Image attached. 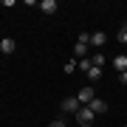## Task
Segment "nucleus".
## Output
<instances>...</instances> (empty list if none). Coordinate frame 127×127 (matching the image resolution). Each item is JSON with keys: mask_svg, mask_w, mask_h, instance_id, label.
I'll use <instances>...</instances> for the list:
<instances>
[{"mask_svg": "<svg viewBox=\"0 0 127 127\" xmlns=\"http://www.w3.org/2000/svg\"><path fill=\"white\" fill-rule=\"evenodd\" d=\"M73 119L79 122V127H91V124H93V119H96V113H93L91 107H79L76 113H73Z\"/></svg>", "mask_w": 127, "mask_h": 127, "instance_id": "nucleus-1", "label": "nucleus"}, {"mask_svg": "<svg viewBox=\"0 0 127 127\" xmlns=\"http://www.w3.org/2000/svg\"><path fill=\"white\" fill-rule=\"evenodd\" d=\"M76 99H79V104H82V107H85V104H91V102L96 99V93H93V88H91V85H85V88L76 93Z\"/></svg>", "mask_w": 127, "mask_h": 127, "instance_id": "nucleus-2", "label": "nucleus"}, {"mask_svg": "<svg viewBox=\"0 0 127 127\" xmlns=\"http://www.w3.org/2000/svg\"><path fill=\"white\" fill-rule=\"evenodd\" d=\"M59 107H62L65 113H76V110L82 107V104H79V99H76V96H65V99H62V104H59Z\"/></svg>", "mask_w": 127, "mask_h": 127, "instance_id": "nucleus-3", "label": "nucleus"}, {"mask_svg": "<svg viewBox=\"0 0 127 127\" xmlns=\"http://www.w3.org/2000/svg\"><path fill=\"white\" fill-rule=\"evenodd\" d=\"M85 107H91L96 116H99V113H107V102H104V99H93L91 104H85Z\"/></svg>", "mask_w": 127, "mask_h": 127, "instance_id": "nucleus-4", "label": "nucleus"}, {"mask_svg": "<svg viewBox=\"0 0 127 127\" xmlns=\"http://www.w3.org/2000/svg\"><path fill=\"white\" fill-rule=\"evenodd\" d=\"M104 42H107V37H104V31H93V34H91V45H96V48H102Z\"/></svg>", "mask_w": 127, "mask_h": 127, "instance_id": "nucleus-5", "label": "nucleus"}, {"mask_svg": "<svg viewBox=\"0 0 127 127\" xmlns=\"http://www.w3.org/2000/svg\"><path fill=\"white\" fill-rule=\"evenodd\" d=\"M113 68H116L119 73H124V71H127V54H119V57L113 59Z\"/></svg>", "mask_w": 127, "mask_h": 127, "instance_id": "nucleus-6", "label": "nucleus"}, {"mask_svg": "<svg viewBox=\"0 0 127 127\" xmlns=\"http://www.w3.org/2000/svg\"><path fill=\"white\" fill-rule=\"evenodd\" d=\"M40 11L42 14H54L57 11V0H42V3H40Z\"/></svg>", "mask_w": 127, "mask_h": 127, "instance_id": "nucleus-7", "label": "nucleus"}, {"mask_svg": "<svg viewBox=\"0 0 127 127\" xmlns=\"http://www.w3.org/2000/svg\"><path fill=\"white\" fill-rule=\"evenodd\" d=\"M0 51H3V54H14V40L11 37H6V40L0 42Z\"/></svg>", "mask_w": 127, "mask_h": 127, "instance_id": "nucleus-8", "label": "nucleus"}, {"mask_svg": "<svg viewBox=\"0 0 127 127\" xmlns=\"http://www.w3.org/2000/svg\"><path fill=\"white\" fill-rule=\"evenodd\" d=\"M76 68H79L82 73H88V71L93 68V65H91V59H76Z\"/></svg>", "mask_w": 127, "mask_h": 127, "instance_id": "nucleus-9", "label": "nucleus"}, {"mask_svg": "<svg viewBox=\"0 0 127 127\" xmlns=\"http://www.w3.org/2000/svg\"><path fill=\"white\" fill-rule=\"evenodd\" d=\"M91 65H93V68H102V65H104V54H93L91 57Z\"/></svg>", "mask_w": 127, "mask_h": 127, "instance_id": "nucleus-10", "label": "nucleus"}, {"mask_svg": "<svg viewBox=\"0 0 127 127\" xmlns=\"http://www.w3.org/2000/svg\"><path fill=\"white\" fill-rule=\"evenodd\" d=\"M88 79H91V82L102 79V68H91V71H88Z\"/></svg>", "mask_w": 127, "mask_h": 127, "instance_id": "nucleus-11", "label": "nucleus"}, {"mask_svg": "<svg viewBox=\"0 0 127 127\" xmlns=\"http://www.w3.org/2000/svg\"><path fill=\"white\" fill-rule=\"evenodd\" d=\"M76 71V59H68V62H65V73H73Z\"/></svg>", "mask_w": 127, "mask_h": 127, "instance_id": "nucleus-12", "label": "nucleus"}, {"mask_svg": "<svg viewBox=\"0 0 127 127\" xmlns=\"http://www.w3.org/2000/svg\"><path fill=\"white\" fill-rule=\"evenodd\" d=\"M119 42H124V45H127V26L122 28V31H119Z\"/></svg>", "mask_w": 127, "mask_h": 127, "instance_id": "nucleus-13", "label": "nucleus"}, {"mask_svg": "<svg viewBox=\"0 0 127 127\" xmlns=\"http://www.w3.org/2000/svg\"><path fill=\"white\" fill-rule=\"evenodd\" d=\"M119 82H122V85H127V71H124V73H119Z\"/></svg>", "mask_w": 127, "mask_h": 127, "instance_id": "nucleus-14", "label": "nucleus"}, {"mask_svg": "<svg viewBox=\"0 0 127 127\" xmlns=\"http://www.w3.org/2000/svg\"><path fill=\"white\" fill-rule=\"evenodd\" d=\"M51 127H65V122H51Z\"/></svg>", "mask_w": 127, "mask_h": 127, "instance_id": "nucleus-15", "label": "nucleus"}, {"mask_svg": "<svg viewBox=\"0 0 127 127\" xmlns=\"http://www.w3.org/2000/svg\"><path fill=\"white\" fill-rule=\"evenodd\" d=\"M124 127H127V124H124Z\"/></svg>", "mask_w": 127, "mask_h": 127, "instance_id": "nucleus-16", "label": "nucleus"}]
</instances>
